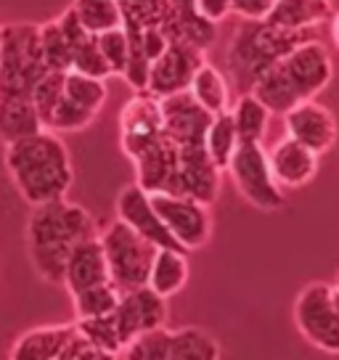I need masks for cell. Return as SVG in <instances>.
Returning <instances> with one entry per match:
<instances>
[{"label":"cell","mask_w":339,"mask_h":360,"mask_svg":"<svg viewBox=\"0 0 339 360\" xmlns=\"http://www.w3.org/2000/svg\"><path fill=\"white\" fill-rule=\"evenodd\" d=\"M170 360H220V345L204 328H172L170 331Z\"/></svg>","instance_id":"24"},{"label":"cell","mask_w":339,"mask_h":360,"mask_svg":"<svg viewBox=\"0 0 339 360\" xmlns=\"http://www.w3.org/2000/svg\"><path fill=\"white\" fill-rule=\"evenodd\" d=\"M72 11L82 30L91 34H103L122 27V8L117 0H75Z\"/></svg>","instance_id":"27"},{"label":"cell","mask_w":339,"mask_h":360,"mask_svg":"<svg viewBox=\"0 0 339 360\" xmlns=\"http://www.w3.org/2000/svg\"><path fill=\"white\" fill-rule=\"evenodd\" d=\"M0 34H3V24H0Z\"/></svg>","instance_id":"40"},{"label":"cell","mask_w":339,"mask_h":360,"mask_svg":"<svg viewBox=\"0 0 339 360\" xmlns=\"http://www.w3.org/2000/svg\"><path fill=\"white\" fill-rule=\"evenodd\" d=\"M331 294H334V304H337V310H339V270H337V276H334V281H331Z\"/></svg>","instance_id":"39"},{"label":"cell","mask_w":339,"mask_h":360,"mask_svg":"<svg viewBox=\"0 0 339 360\" xmlns=\"http://www.w3.org/2000/svg\"><path fill=\"white\" fill-rule=\"evenodd\" d=\"M170 331L172 328H154L124 345L122 360H170Z\"/></svg>","instance_id":"31"},{"label":"cell","mask_w":339,"mask_h":360,"mask_svg":"<svg viewBox=\"0 0 339 360\" xmlns=\"http://www.w3.org/2000/svg\"><path fill=\"white\" fill-rule=\"evenodd\" d=\"M96 43H98V51H101L106 67L112 69V75L124 77L127 58H130V40H127V32H124L122 27H117V30H109V32H103V34H96Z\"/></svg>","instance_id":"33"},{"label":"cell","mask_w":339,"mask_h":360,"mask_svg":"<svg viewBox=\"0 0 339 360\" xmlns=\"http://www.w3.org/2000/svg\"><path fill=\"white\" fill-rule=\"evenodd\" d=\"M3 165L8 169L16 191L30 207L67 199L75 183V167L67 143L58 133H40L6 143Z\"/></svg>","instance_id":"2"},{"label":"cell","mask_w":339,"mask_h":360,"mask_svg":"<svg viewBox=\"0 0 339 360\" xmlns=\"http://www.w3.org/2000/svg\"><path fill=\"white\" fill-rule=\"evenodd\" d=\"M188 93H191L193 101L212 117L231 112V82L210 61H204L202 67L196 69V75L191 77V85H188Z\"/></svg>","instance_id":"23"},{"label":"cell","mask_w":339,"mask_h":360,"mask_svg":"<svg viewBox=\"0 0 339 360\" xmlns=\"http://www.w3.org/2000/svg\"><path fill=\"white\" fill-rule=\"evenodd\" d=\"M331 0H276L271 16L265 22L286 30L316 32L324 22L331 19Z\"/></svg>","instance_id":"22"},{"label":"cell","mask_w":339,"mask_h":360,"mask_svg":"<svg viewBox=\"0 0 339 360\" xmlns=\"http://www.w3.org/2000/svg\"><path fill=\"white\" fill-rule=\"evenodd\" d=\"M283 130H286V138L302 143L318 157H324L326 151L334 148L339 133L337 117L324 103H318L316 98L297 103L294 109L283 114Z\"/></svg>","instance_id":"13"},{"label":"cell","mask_w":339,"mask_h":360,"mask_svg":"<svg viewBox=\"0 0 339 360\" xmlns=\"http://www.w3.org/2000/svg\"><path fill=\"white\" fill-rule=\"evenodd\" d=\"M188 276H191V265H188V257L183 249H157L154 262H151V273H148V289H154L159 297L170 300L178 292H183V286L188 283Z\"/></svg>","instance_id":"20"},{"label":"cell","mask_w":339,"mask_h":360,"mask_svg":"<svg viewBox=\"0 0 339 360\" xmlns=\"http://www.w3.org/2000/svg\"><path fill=\"white\" fill-rule=\"evenodd\" d=\"M103 283H112L109 278V265H106V255H103L101 238L93 236L88 241H82L72 257L67 259V268H64V292L72 297H77L82 292H91L98 289Z\"/></svg>","instance_id":"17"},{"label":"cell","mask_w":339,"mask_h":360,"mask_svg":"<svg viewBox=\"0 0 339 360\" xmlns=\"http://www.w3.org/2000/svg\"><path fill=\"white\" fill-rule=\"evenodd\" d=\"M328 34H331V43L337 45V51H339V11H334L331 19H328Z\"/></svg>","instance_id":"38"},{"label":"cell","mask_w":339,"mask_h":360,"mask_svg":"<svg viewBox=\"0 0 339 360\" xmlns=\"http://www.w3.org/2000/svg\"><path fill=\"white\" fill-rule=\"evenodd\" d=\"M48 72L43 58L40 24H3L0 34V96H32L37 79Z\"/></svg>","instance_id":"5"},{"label":"cell","mask_w":339,"mask_h":360,"mask_svg":"<svg viewBox=\"0 0 339 360\" xmlns=\"http://www.w3.org/2000/svg\"><path fill=\"white\" fill-rule=\"evenodd\" d=\"M204 148H207L210 159L215 162V167L226 172L228 162H231L234 151L238 148V133H236V124H234L231 112H223L212 117V122H210L207 133H204Z\"/></svg>","instance_id":"26"},{"label":"cell","mask_w":339,"mask_h":360,"mask_svg":"<svg viewBox=\"0 0 339 360\" xmlns=\"http://www.w3.org/2000/svg\"><path fill=\"white\" fill-rule=\"evenodd\" d=\"M77 334L75 323H48L24 331L11 345L8 360H56L67 342Z\"/></svg>","instance_id":"19"},{"label":"cell","mask_w":339,"mask_h":360,"mask_svg":"<svg viewBox=\"0 0 339 360\" xmlns=\"http://www.w3.org/2000/svg\"><path fill=\"white\" fill-rule=\"evenodd\" d=\"M98 233L93 214L69 199L32 207L27 220V252L34 273L43 281L61 286L72 252Z\"/></svg>","instance_id":"1"},{"label":"cell","mask_w":339,"mask_h":360,"mask_svg":"<svg viewBox=\"0 0 339 360\" xmlns=\"http://www.w3.org/2000/svg\"><path fill=\"white\" fill-rule=\"evenodd\" d=\"M98 238H101L106 265H109V278L117 292L124 294L148 286V273H151V262L157 255V247L151 241H146L122 220L106 225Z\"/></svg>","instance_id":"6"},{"label":"cell","mask_w":339,"mask_h":360,"mask_svg":"<svg viewBox=\"0 0 339 360\" xmlns=\"http://www.w3.org/2000/svg\"><path fill=\"white\" fill-rule=\"evenodd\" d=\"M117 302H120V292L114 289V283H103L98 289L72 297V307H75L77 321L79 318H98V315L114 313Z\"/></svg>","instance_id":"32"},{"label":"cell","mask_w":339,"mask_h":360,"mask_svg":"<svg viewBox=\"0 0 339 360\" xmlns=\"http://www.w3.org/2000/svg\"><path fill=\"white\" fill-rule=\"evenodd\" d=\"M117 220L130 225L136 233H141V236L146 238V241H151L157 249L178 247L172 241V236H170V231L165 228V223L159 220V214L154 210L151 199H148V193L138 183L124 186L122 191L117 193Z\"/></svg>","instance_id":"16"},{"label":"cell","mask_w":339,"mask_h":360,"mask_svg":"<svg viewBox=\"0 0 339 360\" xmlns=\"http://www.w3.org/2000/svg\"><path fill=\"white\" fill-rule=\"evenodd\" d=\"M64 75L67 72H46L43 77L37 79V85L32 90V103L37 114H40V120H43V127L48 124L51 112L56 109L58 98L64 93Z\"/></svg>","instance_id":"34"},{"label":"cell","mask_w":339,"mask_h":360,"mask_svg":"<svg viewBox=\"0 0 339 360\" xmlns=\"http://www.w3.org/2000/svg\"><path fill=\"white\" fill-rule=\"evenodd\" d=\"M46 130L32 96H0V141L13 143Z\"/></svg>","instance_id":"21"},{"label":"cell","mask_w":339,"mask_h":360,"mask_svg":"<svg viewBox=\"0 0 339 360\" xmlns=\"http://www.w3.org/2000/svg\"><path fill=\"white\" fill-rule=\"evenodd\" d=\"M231 117H234V124H236L238 141H257V143H262V138L268 133L271 112L255 93H241L234 101V106H231Z\"/></svg>","instance_id":"25"},{"label":"cell","mask_w":339,"mask_h":360,"mask_svg":"<svg viewBox=\"0 0 339 360\" xmlns=\"http://www.w3.org/2000/svg\"><path fill=\"white\" fill-rule=\"evenodd\" d=\"M305 40H313V32L286 30L271 22H241L231 34L226 51V69L231 82L241 93H249L252 85L281 61L292 48Z\"/></svg>","instance_id":"4"},{"label":"cell","mask_w":339,"mask_h":360,"mask_svg":"<svg viewBox=\"0 0 339 360\" xmlns=\"http://www.w3.org/2000/svg\"><path fill=\"white\" fill-rule=\"evenodd\" d=\"M226 172L231 175L241 199L255 210L276 212L286 204V193L273 178L268 148L257 141H238V148L228 162Z\"/></svg>","instance_id":"7"},{"label":"cell","mask_w":339,"mask_h":360,"mask_svg":"<svg viewBox=\"0 0 339 360\" xmlns=\"http://www.w3.org/2000/svg\"><path fill=\"white\" fill-rule=\"evenodd\" d=\"M276 0H231V13L241 22H265L271 16Z\"/></svg>","instance_id":"36"},{"label":"cell","mask_w":339,"mask_h":360,"mask_svg":"<svg viewBox=\"0 0 339 360\" xmlns=\"http://www.w3.org/2000/svg\"><path fill=\"white\" fill-rule=\"evenodd\" d=\"M165 135L162 101L146 90H136L120 112V146L127 159H138Z\"/></svg>","instance_id":"10"},{"label":"cell","mask_w":339,"mask_h":360,"mask_svg":"<svg viewBox=\"0 0 339 360\" xmlns=\"http://www.w3.org/2000/svg\"><path fill=\"white\" fill-rule=\"evenodd\" d=\"M148 199L157 210L159 220L165 223L170 231L172 241L183 249V252H193L210 244L212 238V214L210 207L196 202L191 196H181V193H148Z\"/></svg>","instance_id":"9"},{"label":"cell","mask_w":339,"mask_h":360,"mask_svg":"<svg viewBox=\"0 0 339 360\" xmlns=\"http://www.w3.org/2000/svg\"><path fill=\"white\" fill-rule=\"evenodd\" d=\"M220 180H223V169L215 167V162L210 159L204 143L178 146V183H175V193L191 196V199L210 207L220 196Z\"/></svg>","instance_id":"14"},{"label":"cell","mask_w":339,"mask_h":360,"mask_svg":"<svg viewBox=\"0 0 339 360\" xmlns=\"http://www.w3.org/2000/svg\"><path fill=\"white\" fill-rule=\"evenodd\" d=\"M64 96L77 106L88 109V112L98 114L103 103L109 98V88L106 79L91 77V75H79V72H67L64 75Z\"/></svg>","instance_id":"28"},{"label":"cell","mask_w":339,"mask_h":360,"mask_svg":"<svg viewBox=\"0 0 339 360\" xmlns=\"http://www.w3.org/2000/svg\"><path fill=\"white\" fill-rule=\"evenodd\" d=\"M193 6H196V11L202 13L207 22L212 24L226 22L228 16H231V0H193Z\"/></svg>","instance_id":"37"},{"label":"cell","mask_w":339,"mask_h":360,"mask_svg":"<svg viewBox=\"0 0 339 360\" xmlns=\"http://www.w3.org/2000/svg\"><path fill=\"white\" fill-rule=\"evenodd\" d=\"M40 40L48 72H72V45L58 19L40 24Z\"/></svg>","instance_id":"30"},{"label":"cell","mask_w":339,"mask_h":360,"mask_svg":"<svg viewBox=\"0 0 339 360\" xmlns=\"http://www.w3.org/2000/svg\"><path fill=\"white\" fill-rule=\"evenodd\" d=\"M75 326H77V334L85 342H91L93 347L103 349V352H109V355H122V337H120V331H117V323H114V315H98V318H79L75 321Z\"/></svg>","instance_id":"29"},{"label":"cell","mask_w":339,"mask_h":360,"mask_svg":"<svg viewBox=\"0 0 339 360\" xmlns=\"http://www.w3.org/2000/svg\"><path fill=\"white\" fill-rule=\"evenodd\" d=\"M334 77V61L321 40H305L276 61L249 93H255L271 114H286L297 103L316 98Z\"/></svg>","instance_id":"3"},{"label":"cell","mask_w":339,"mask_h":360,"mask_svg":"<svg viewBox=\"0 0 339 360\" xmlns=\"http://www.w3.org/2000/svg\"><path fill=\"white\" fill-rule=\"evenodd\" d=\"M268 159H271L273 178L286 191V188H302L316 178L321 157L313 154L310 148H305L302 143L283 135L281 141L268 151Z\"/></svg>","instance_id":"18"},{"label":"cell","mask_w":339,"mask_h":360,"mask_svg":"<svg viewBox=\"0 0 339 360\" xmlns=\"http://www.w3.org/2000/svg\"><path fill=\"white\" fill-rule=\"evenodd\" d=\"M112 315H114V323H117V331L122 337V345H127L130 339L141 337L146 331L165 328L170 315V304L154 289L141 286V289L120 294V302H117Z\"/></svg>","instance_id":"11"},{"label":"cell","mask_w":339,"mask_h":360,"mask_svg":"<svg viewBox=\"0 0 339 360\" xmlns=\"http://www.w3.org/2000/svg\"><path fill=\"white\" fill-rule=\"evenodd\" d=\"M204 61H207V56L199 48H193L188 43H170L167 51L151 64L146 93L157 96V98L186 93L191 85V77Z\"/></svg>","instance_id":"12"},{"label":"cell","mask_w":339,"mask_h":360,"mask_svg":"<svg viewBox=\"0 0 339 360\" xmlns=\"http://www.w3.org/2000/svg\"><path fill=\"white\" fill-rule=\"evenodd\" d=\"M294 326L307 345L326 355H339V310L334 304L331 283L313 281L297 294Z\"/></svg>","instance_id":"8"},{"label":"cell","mask_w":339,"mask_h":360,"mask_svg":"<svg viewBox=\"0 0 339 360\" xmlns=\"http://www.w3.org/2000/svg\"><path fill=\"white\" fill-rule=\"evenodd\" d=\"M56 360H120V358H117V355H109V352H103V349H98V347H93L91 342H85L79 334H75V337L67 342V347L56 355Z\"/></svg>","instance_id":"35"},{"label":"cell","mask_w":339,"mask_h":360,"mask_svg":"<svg viewBox=\"0 0 339 360\" xmlns=\"http://www.w3.org/2000/svg\"><path fill=\"white\" fill-rule=\"evenodd\" d=\"M162 101V124L165 135L175 146H193L204 143V133L212 122V114L204 112L199 103L191 98V93H175Z\"/></svg>","instance_id":"15"}]
</instances>
